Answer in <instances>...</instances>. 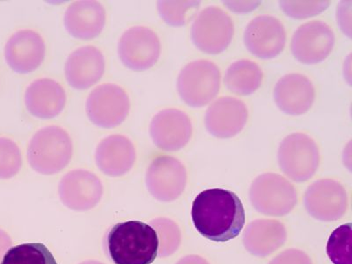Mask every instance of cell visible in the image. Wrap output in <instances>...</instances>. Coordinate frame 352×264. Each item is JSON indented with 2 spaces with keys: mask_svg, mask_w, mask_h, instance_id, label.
Listing matches in <instances>:
<instances>
[{
  "mask_svg": "<svg viewBox=\"0 0 352 264\" xmlns=\"http://www.w3.org/2000/svg\"><path fill=\"white\" fill-rule=\"evenodd\" d=\"M191 217L197 231L216 242L236 238L245 225V210L240 198L223 188H210L198 194Z\"/></svg>",
  "mask_w": 352,
  "mask_h": 264,
  "instance_id": "6da1fadb",
  "label": "cell"
},
{
  "mask_svg": "<svg viewBox=\"0 0 352 264\" xmlns=\"http://www.w3.org/2000/svg\"><path fill=\"white\" fill-rule=\"evenodd\" d=\"M105 246L115 264H151L158 256L159 239L146 223L121 222L107 234Z\"/></svg>",
  "mask_w": 352,
  "mask_h": 264,
  "instance_id": "7a4b0ae2",
  "label": "cell"
},
{
  "mask_svg": "<svg viewBox=\"0 0 352 264\" xmlns=\"http://www.w3.org/2000/svg\"><path fill=\"white\" fill-rule=\"evenodd\" d=\"M74 144L68 132L56 125L43 127L31 138L28 146V160L34 171L52 175L70 163Z\"/></svg>",
  "mask_w": 352,
  "mask_h": 264,
  "instance_id": "3957f363",
  "label": "cell"
},
{
  "mask_svg": "<svg viewBox=\"0 0 352 264\" xmlns=\"http://www.w3.org/2000/svg\"><path fill=\"white\" fill-rule=\"evenodd\" d=\"M250 199L254 210L262 214L283 217L296 206L297 191L282 175L266 173L257 176L250 188Z\"/></svg>",
  "mask_w": 352,
  "mask_h": 264,
  "instance_id": "277c9868",
  "label": "cell"
},
{
  "mask_svg": "<svg viewBox=\"0 0 352 264\" xmlns=\"http://www.w3.org/2000/svg\"><path fill=\"white\" fill-rule=\"evenodd\" d=\"M220 72L214 63L196 60L182 69L177 78V90L187 105L200 108L209 104L220 89Z\"/></svg>",
  "mask_w": 352,
  "mask_h": 264,
  "instance_id": "5b68a950",
  "label": "cell"
},
{
  "mask_svg": "<svg viewBox=\"0 0 352 264\" xmlns=\"http://www.w3.org/2000/svg\"><path fill=\"white\" fill-rule=\"evenodd\" d=\"M278 160L279 168L288 178L296 182H306L319 168V148L312 138L297 132L283 140Z\"/></svg>",
  "mask_w": 352,
  "mask_h": 264,
  "instance_id": "8992f818",
  "label": "cell"
},
{
  "mask_svg": "<svg viewBox=\"0 0 352 264\" xmlns=\"http://www.w3.org/2000/svg\"><path fill=\"white\" fill-rule=\"evenodd\" d=\"M88 119L103 129L119 126L127 118L131 109L130 97L118 85L104 83L96 87L86 100Z\"/></svg>",
  "mask_w": 352,
  "mask_h": 264,
  "instance_id": "52a82bcc",
  "label": "cell"
},
{
  "mask_svg": "<svg viewBox=\"0 0 352 264\" xmlns=\"http://www.w3.org/2000/svg\"><path fill=\"white\" fill-rule=\"evenodd\" d=\"M234 33L232 19L222 9L210 6L197 14L191 27V38L201 52L216 55L224 52Z\"/></svg>",
  "mask_w": 352,
  "mask_h": 264,
  "instance_id": "ba28073f",
  "label": "cell"
},
{
  "mask_svg": "<svg viewBox=\"0 0 352 264\" xmlns=\"http://www.w3.org/2000/svg\"><path fill=\"white\" fill-rule=\"evenodd\" d=\"M162 43L151 28L135 26L122 33L118 42V56L122 65L132 71L148 70L158 62Z\"/></svg>",
  "mask_w": 352,
  "mask_h": 264,
  "instance_id": "9c48e42d",
  "label": "cell"
},
{
  "mask_svg": "<svg viewBox=\"0 0 352 264\" xmlns=\"http://www.w3.org/2000/svg\"><path fill=\"white\" fill-rule=\"evenodd\" d=\"M185 166L175 157H156L146 175L147 190L160 202H173L184 193L187 184Z\"/></svg>",
  "mask_w": 352,
  "mask_h": 264,
  "instance_id": "30bf717a",
  "label": "cell"
},
{
  "mask_svg": "<svg viewBox=\"0 0 352 264\" xmlns=\"http://www.w3.org/2000/svg\"><path fill=\"white\" fill-rule=\"evenodd\" d=\"M308 214L320 221L340 219L348 209L347 191L340 182L322 179L308 187L304 197Z\"/></svg>",
  "mask_w": 352,
  "mask_h": 264,
  "instance_id": "8fae6325",
  "label": "cell"
},
{
  "mask_svg": "<svg viewBox=\"0 0 352 264\" xmlns=\"http://www.w3.org/2000/svg\"><path fill=\"white\" fill-rule=\"evenodd\" d=\"M335 45V34L325 22L312 21L301 25L292 36V55L307 65L325 60Z\"/></svg>",
  "mask_w": 352,
  "mask_h": 264,
  "instance_id": "7c38bea8",
  "label": "cell"
},
{
  "mask_svg": "<svg viewBox=\"0 0 352 264\" xmlns=\"http://www.w3.org/2000/svg\"><path fill=\"white\" fill-rule=\"evenodd\" d=\"M58 196L67 208L86 212L94 208L102 200V182L92 172L75 169L61 179L58 184Z\"/></svg>",
  "mask_w": 352,
  "mask_h": 264,
  "instance_id": "4fadbf2b",
  "label": "cell"
},
{
  "mask_svg": "<svg viewBox=\"0 0 352 264\" xmlns=\"http://www.w3.org/2000/svg\"><path fill=\"white\" fill-rule=\"evenodd\" d=\"M150 136L159 149L181 150L192 136V124L186 113L176 109L160 110L150 124Z\"/></svg>",
  "mask_w": 352,
  "mask_h": 264,
  "instance_id": "5bb4252c",
  "label": "cell"
},
{
  "mask_svg": "<svg viewBox=\"0 0 352 264\" xmlns=\"http://www.w3.org/2000/svg\"><path fill=\"white\" fill-rule=\"evenodd\" d=\"M285 42L284 25L270 15H260L253 19L245 30V46L251 54L259 58H276L284 50Z\"/></svg>",
  "mask_w": 352,
  "mask_h": 264,
  "instance_id": "9a60e30c",
  "label": "cell"
},
{
  "mask_svg": "<svg viewBox=\"0 0 352 264\" xmlns=\"http://www.w3.org/2000/svg\"><path fill=\"white\" fill-rule=\"evenodd\" d=\"M46 55L45 42L40 34L31 30L12 34L5 46L6 64L20 74H30L42 65Z\"/></svg>",
  "mask_w": 352,
  "mask_h": 264,
  "instance_id": "2e32d148",
  "label": "cell"
},
{
  "mask_svg": "<svg viewBox=\"0 0 352 264\" xmlns=\"http://www.w3.org/2000/svg\"><path fill=\"white\" fill-rule=\"evenodd\" d=\"M105 65L104 56L98 48L82 46L72 52L66 59L65 76L74 89L86 90L102 78Z\"/></svg>",
  "mask_w": 352,
  "mask_h": 264,
  "instance_id": "e0dca14e",
  "label": "cell"
},
{
  "mask_svg": "<svg viewBox=\"0 0 352 264\" xmlns=\"http://www.w3.org/2000/svg\"><path fill=\"white\" fill-rule=\"evenodd\" d=\"M248 118V109L243 102L234 97H220L207 109L206 127L212 136L230 138L243 130Z\"/></svg>",
  "mask_w": 352,
  "mask_h": 264,
  "instance_id": "ac0fdd59",
  "label": "cell"
},
{
  "mask_svg": "<svg viewBox=\"0 0 352 264\" xmlns=\"http://www.w3.org/2000/svg\"><path fill=\"white\" fill-rule=\"evenodd\" d=\"M94 159L103 174L119 177L133 168L137 159L136 148L130 138L113 134L100 140L96 147Z\"/></svg>",
  "mask_w": 352,
  "mask_h": 264,
  "instance_id": "d6986e66",
  "label": "cell"
},
{
  "mask_svg": "<svg viewBox=\"0 0 352 264\" xmlns=\"http://www.w3.org/2000/svg\"><path fill=\"white\" fill-rule=\"evenodd\" d=\"M276 106L290 116H300L313 106L316 90L312 81L302 74H286L279 78L273 91Z\"/></svg>",
  "mask_w": 352,
  "mask_h": 264,
  "instance_id": "ffe728a7",
  "label": "cell"
},
{
  "mask_svg": "<svg viewBox=\"0 0 352 264\" xmlns=\"http://www.w3.org/2000/svg\"><path fill=\"white\" fill-rule=\"evenodd\" d=\"M25 105L34 118L52 119L61 114L66 100L65 90L52 78H37L25 92Z\"/></svg>",
  "mask_w": 352,
  "mask_h": 264,
  "instance_id": "44dd1931",
  "label": "cell"
},
{
  "mask_svg": "<svg viewBox=\"0 0 352 264\" xmlns=\"http://www.w3.org/2000/svg\"><path fill=\"white\" fill-rule=\"evenodd\" d=\"M64 24L66 31L74 38H96L105 27V8L94 0H78L66 9Z\"/></svg>",
  "mask_w": 352,
  "mask_h": 264,
  "instance_id": "7402d4cb",
  "label": "cell"
},
{
  "mask_svg": "<svg viewBox=\"0 0 352 264\" xmlns=\"http://www.w3.org/2000/svg\"><path fill=\"white\" fill-rule=\"evenodd\" d=\"M287 239L284 224L275 219H256L243 232L245 248L253 256L265 257L281 248Z\"/></svg>",
  "mask_w": 352,
  "mask_h": 264,
  "instance_id": "603a6c76",
  "label": "cell"
},
{
  "mask_svg": "<svg viewBox=\"0 0 352 264\" xmlns=\"http://www.w3.org/2000/svg\"><path fill=\"white\" fill-rule=\"evenodd\" d=\"M262 69L256 63L241 59L232 63L226 72L224 82L230 92L240 96H250L262 84Z\"/></svg>",
  "mask_w": 352,
  "mask_h": 264,
  "instance_id": "cb8c5ba5",
  "label": "cell"
},
{
  "mask_svg": "<svg viewBox=\"0 0 352 264\" xmlns=\"http://www.w3.org/2000/svg\"><path fill=\"white\" fill-rule=\"evenodd\" d=\"M1 264H58L49 248L42 243H24L9 248Z\"/></svg>",
  "mask_w": 352,
  "mask_h": 264,
  "instance_id": "d4e9b609",
  "label": "cell"
},
{
  "mask_svg": "<svg viewBox=\"0 0 352 264\" xmlns=\"http://www.w3.org/2000/svg\"><path fill=\"white\" fill-rule=\"evenodd\" d=\"M150 226L158 235L160 257L170 256L177 251L182 242V234L175 222L166 218H157L150 222Z\"/></svg>",
  "mask_w": 352,
  "mask_h": 264,
  "instance_id": "484cf974",
  "label": "cell"
},
{
  "mask_svg": "<svg viewBox=\"0 0 352 264\" xmlns=\"http://www.w3.org/2000/svg\"><path fill=\"white\" fill-rule=\"evenodd\" d=\"M352 226L351 223L336 228L327 244V254L334 264H352Z\"/></svg>",
  "mask_w": 352,
  "mask_h": 264,
  "instance_id": "4316f807",
  "label": "cell"
},
{
  "mask_svg": "<svg viewBox=\"0 0 352 264\" xmlns=\"http://www.w3.org/2000/svg\"><path fill=\"white\" fill-rule=\"evenodd\" d=\"M200 1H169L160 0L157 3L162 20L172 27H182L187 23L188 14L199 8Z\"/></svg>",
  "mask_w": 352,
  "mask_h": 264,
  "instance_id": "83f0119b",
  "label": "cell"
},
{
  "mask_svg": "<svg viewBox=\"0 0 352 264\" xmlns=\"http://www.w3.org/2000/svg\"><path fill=\"white\" fill-rule=\"evenodd\" d=\"M22 166L20 147L14 140L0 137V180H8L16 175Z\"/></svg>",
  "mask_w": 352,
  "mask_h": 264,
  "instance_id": "f1b7e54d",
  "label": "cell"
},
{
  "mask_svg": "<svg viewBox=\"0 0 352 264\" xmlns=\"http://www.w3.org/2000/svg\"><path fill=\"white\" fill-rule=\"evenodd\" d=\"M329 1H280L283 12L289 17L306 19L322 14L329 6Z\"/></svg>",
  "mask_w": 352,
  "mask_h": 264,
  "instance_id": "f546056e",
  "label": "cell"
},
{
  "mask_svg": "<svg viewBox=\"0 0 352 264\" xmlns=\"http://www.w3.org/2000/svg\"><path fill=\"white\" fill-rule=\"evenodd\" d=\"M269 264H313V262L304 251L291 248L279 254Z\"/></svg>",
  "mask_w": 352,
  "mask_h": 264,
  "instance_id": "4dcf8cb0",
  "label": "cell"
},
{
  "mask_svg": "<svg viewBox=\"0 0 352 264\" xmlns=\"http://www.w3.org/2000/svg\"><path fill=\"white\" fill-rule=\"evenodd\" d=\"M225 5L228 6L232 11L236 12H248L254 10L260 5L259 1H226Z\"/></svg>",
  "mask_w": 352,
  "mask_h": 264,
  "instance_id": "1f68e13d",
  "label": "cell"
},
{
  "mask_svg": "<svg viewBox=\"0 0 352 264\" xmlns=\"http://www.w3.org/2000/svg\"><path fill=\"white\" fill-rule=\"evenodd\" d=\"M12 240L8 232L0 229V264H1L3 257L5 256L9 248L12 246Z\"/></svg>",
  "mask_w": 352,
  "mask_h": 264,
  "instance_id": "d6a6232c",
  "label": "cell"
},
{
  "mask_svg": "<svg viewBox=\"0 0 352 264\" xmlns=\"http://www.w3.org/2000/svg\"><path fill=\"white\" fill-rule=\"evenodd\" d=\"M175 264H210L206 259H204L203 257L199 256H195V254H191V256H187L179 260L177 263Z\"/></svg>",
  "mask_w": 352,
  "mask_h": 264,
  "instance_id": "836d02e7",
  "label": "cell"
},
{
  "mask_svg": "<svg viewBox=\"0 0 352 264\" xmlns=\"http://www.w3.org/2000/svg\"><path fill=\"white\" fill-rule=\"evenodd\" d=\"M80 264H104V263L100 262V261L88 260V261H85V262H82Z\"/></svg>",
  "mask_w": 352,
  "mask_h": 264,
  "instance_id": "e575fe53",
  "label": "cell"
}]
</instances>
